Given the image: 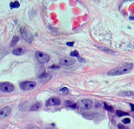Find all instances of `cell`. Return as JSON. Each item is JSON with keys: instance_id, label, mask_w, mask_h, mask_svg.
Returning <instances> with one entry per match:
<instances>
[{"instance_id": "52a82bcc", "label": "cell", "mask_w": 134, "mask_h": 129, "mask_svg": "<svg viewBox=\"0 0 134 129\" xmlns=\"http://www.w3.org/2000/svg\"><path fill=\"white\" fill-rule=\"evenodd\" d=\"M60 104V99L58 97H52L46 102V106H58Z\"/></svg>"}, {"instance_id": "603a6c76", "label": "cell", "mask_w": 134, "mask_h": 129, "mask_svg": "<svg viewBox=\"0 0 134 129\" xmlns=\"http://www.w3.org/2000/svg\"><path fill=\"white\" fill-rule=\"evenodd\" d=\"M130 106H131V109L132 111H134V105H132V104H130Z\"/></svg>"}, {"instance_id": "ba28073f", "label": "cell", "mask_w": 134, "mask_h": 129, "mask_svg": "<svg viewBox=\"0 0 134 129\" xmlns=\"http://www.w3.org/2000/svg\"><path fill=\"white\" fill-rule=\"evenodd\" d=\"M75 63V60L72 58H69V57H65V58H62L60 61V65H64V66H70Z\"/></svg>"}, {"instance_id": "e0dca14e", "label": "cell", "mask_w": 134, "mask_h": 129, "mask_svg": "<svg viewBox=\"0 0 134 129\" xmlns=\"http://www.w3.org/2000/svg\"><path fill=\"white\" fill-rule=\"evenodd\" d=\"M117 127H118V129H129L127 127H126L125 125L122 124H118L117 125Z\"/></svg>"}, {"instance_id": "cb8c5ba5", "label": "cell", "mask_w": 134, "mask_h": 129, "mask_svg": "<svg viewBox=\"0 0 134 129\" xmlns=\"http://www.w3.org/2000/svg\"><path fill=\"white\" fill-rule=\"evenodd\" d=\"M34 129H38V128H34Z\"/></svg>"}, {"instance_id": "9a60e30c", "label": "cell", "mask_w": 134, "mask_h": 129, "mask_svg": "<svg viewBox=\"0 0 134 129\" xmlns=\"http://www.w3.org/2000/svg\"><path fill=\"white\" fill-rule=\"evenodd\" d=\"M104 108H105V109H107L108 111H113V108L111 106L107 105V103H104Z\"/></svg>"}, {"instance_id": "7c38bea8", "label": "cell", "mask_w": 134, "mask_h": 129, "mask_svg": "<svg viewBox=\"0 0 134 129\" xmlns=\"http://www.w3.org/2000/svg\"><path fill=\"white\" fill-rule=\"evenodd\" d=\"M116 116H118V117H120V116H127V115H128V113H127V112H124V111H116Z\"/></svg>"}, {"instance_id": "5bb4252c", "label": "cell", "mask_w": 134, "mask_h": 129, "mask_svg": "<svg viewBox=\"0 0 134 129\" xmlns=\"http://www.w3.org/2000/svg\"><path fill=\"white\" fill-rule=\"evenodd\" d=\"M10 7L12 9H14V8H19V3L18 1H15V2H12L10 3Z\"/></svg>"}, {"instance_id": "30bf717a", "label": "cell", "mask_w": 134, "mask_h": 129, "mask_svg": "<svg viewBox=\"0 0 134 129\" xmlns=\"http://www.w3.org/2000/svg\"><path fill=\"white\" fill-rule=\"evenodd\" d=\"M97 47H98L99 49H100V50H102V51H104V52H108V53H115V52H114V51H112V50L108 49V48H107V47H100V46H97Z\"/></svg>"}, {"instance_id": "d6986e66", "label": "cell", "mask_w": 134, "mask_h": 129, "mask_svg": "<svg viewBox=\"0 0 134 129\" xmlns=\"http://www.w3.org/2000/svg\"><path fill=\"white\" fill-rule=\"evenodd\" d=\"M40 107V103H38V104H36V105H35L33 107H32V111H34V110H38L39 108Z\"/></svg>"}, {"instance_id": "ffe728a7", "label": "cell", "mask_w": 134, "mask_h": 129, "mask_svg": "<svg viewBox=\"0 0 134 129\" xmlns=\"http://www.w3.org/2000/svg\"><path fill=\"white\" fill-rule=\"evenodd\" d=\"M122 122L124 124H128L131 122V120H130L129 118H125V119H122Z\"/></svg>"}, {"instance_id": "4fadbf2b", "label": "cell", "mask_w": 134, "mask_h": 129, "mask_svg": "<svg viewBox=\"0 0 134 129\" xmlns=\"http://www.w3.org/2000/svg\"><path fill=\"white\" fill-rule=\"evenodd\" d=\"M18 41H19V37L17 36H14V38H13V40H12V42H11V47H14V45H16L17 43H18Z\"/></svg>"}, {"instance_id": "7a4b0ae2", "label": "cell", "mask_w": 134, "mask_h": 129, "mask_svg": "<svg viewBox=\"0 0 134 129\" xmlns=\"http://www.w3.org/2000/svg\"><path fill=\"white\" fill-rule=\"evenodd\" d=\"M0 90L5 93H9L14 90V86L11 83L8 82H3L0 83Z\"/></svg>"}, {"instance_id": "3957f363", "label": "cell", "mask_w": 134, "mask_h": 129, "mask_svg": "<svg viewBox=\"0 0 134 129\" xmlns=\"http://www.w3.org/2000/svg\"><path fill=\"white\" fill-rule=\"evenodd\" d=\"M37 84L35 81H25L20 85V88L23 90H31L36 87Z\"/></svg>"}, {"instance_id": "2e32d148", "label": "cell", "mask_w": 134, "mask_h": 129, "mask_svg": "<svg viewBox=\"0 0 134 129\" xmlns=\"http://www.w3.org/2000/svg\"><path fill=\"white\" fill-rule=\"evenodd\" d=\"M66 105H67V106H70V107H72V108H75V107H76V105H75V104L71 103L70 101H67L66 102Z\"/></svg>"}, {"instance_id": "8fae6325", "label": "cell", "mask_w": 134, "mask_h": 129, "mask_svg": "<svg viewBox=\"0 0 134 129\" xmlns=\"http://www.w3.org/2000/svg\"><path fill=\"white\" fill-rule=\"evenodd\" d=\"M40 80H44V81H49L50 78V75L49 74H43L40 77Z\"/></svg>"}, {"instance_id": "44dd1931", "label": "cell", "mask_w": 134, "mask_h": 129, "mask_svg": "<svg viewBox=\"0 0 134 129\" xmlns=\"http://www.w3.org/2000/svg\"><path fill=\"white\" fill-rule=\"evenodd\" d=\"M70 57H78V52L77 51H74L70 53Z\"/></svg>"}, {"instance_id": "ac0fdd59", "label": "cell", "mask_w": 134, "mask_h": 129, "mask_svg": "<svg viewBox=\"0 0 134 129\" xmlns=\"http://www.w3.org/2000/svg\"><path fill=\"white\" fill-rule=\"evenodd\" d=\"M60 92H62V93H64V94H66V93H68L69 90L67 89V88H65V87H64V88L60 89Z\"/></svg>"}, {"instance_id": "5b68a950", "label": "cell", "mask_w": 134, "mask_h": 129, "mask_svg": "<svg viewBox=\"0 0 134 129\" xmlns=\"http://www.w3.org/2000/svg\"><path fill=\"white\" fill-rule=\"evenodd\" d=\"M35 57L38 59V61L40 62L41 63H46L49 61V57L48 54H45L44 52H38L35 54Z\"/></svg>"}, {"instance_id": "277c9868", "label": "cell", "mask_w": 134, "mask_h": 129, "mask_svg": "<svg viewBox=\"0 0 134 129\" xmlns=\"http://www.w3.org/2000/svg\"><path fill=\"white\" fill-rule=\"evenodd\" d=\"M78 105L80 107L82 108L84 110H89L92 106V101L91 100L84 99V100H81V101L78 102Z\"/></svg>"}, {"instance_id": "9c48e42d", "label": "cell", "mask_w": 134, "mask_h": 129, "mask_svg": "<svg viewBox=\"0 0 134 129\" xmlns=\"http://www.w3.org/2000/svg\"><path fill=\"white\" fill-rule=\"evenodd\" d=\"M13 53L16 56H20L24 53V50L22 48H16L13 51Z\"/></svg>"}, {"instance_id": "6da1fadb", "label": "cell", "mask_w": 134, "mask_h": 129, "mask_svg": "<svg viewBox=\"0 0 134 129\" xmlns=\"http://www.w3.org/2000/svg\"><path fill=\"white\" fill-rule=\"evenodd\" d=\"M132 69V63H125L120 67L114 68L108 72V75H121V74L127 73Z\"/></svg>"}, {"instance_id": "7402d4cb", "label": "cell", "mask_w": 134, "mask_h": 129, "mask_svg": "<svg viewBox=\"0 0 134 129\" xmlns=\"http://www.w3.org/2000/svg\"><path fill=\"white\" fill-rule=\"evenodd\" d=\"M66 45H67V46H69V47H72V46L74 45V42H67Z\"/></svg>"}, {"instance_id": "8992f818", "label": "cell", "mask_w": 134, "mask_h": 129, "mask_svg": "<svg viewBox=\"0 0 134 129\" xmlns=\"http://www.w3.org/2000/svg\"><path fill=\"white\" fill-rule=\"evenodd\" d=\"M11 108L10 107H3L2 109H0V118H5L10 114Z\"/></svg>"}]
</instances>
